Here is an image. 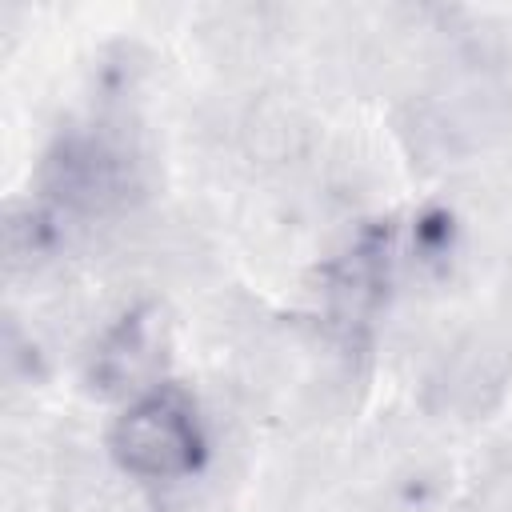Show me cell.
Segmentation results:
<instances>
[{
	"mask_svg": "<svg viewBox=\"0 0 512 512\" xmlns=\"http://www.w3.org/2000/svg\"><path fill=\"white\" fill-rule=\"evenodd\" d=\"M152 364H156V344H152L144 320L132 316L128 324H120V328L104 340V348L96 352L92 376H96L108 392H120V388H140L144 376L152 372Z\"/></svg>",
	"mask_w": 512,
	"mask_h": 512,
	"instance_id": "3",
	"label": "cell"
},
{
	"mask_svg": "<svg viewBox=\"0 0 512 512\" xmlns=\"http://www.w3.org/2000/svg\"><path fill=\"white\" fill-rule=\"evenodd\" d=\"M44 192L68 216H80V220L108 216L132 200L136 160L120 140L104 132L68 136L56 144V152L44 164Z\"/></svg>",
	"mask_w": 512,
	"mask_h": 512,
	"instance_id": "2",
	"label": "cell"
},
{
	"mask_svg": "<svg viewBox=\"0 0 512 512\" xmlns=\"http://www.w3.org/2000/svg\"><path fill=\"white\" fill-rule=\"evenodd\" d=\"M200 448L204 440L192 404L168 388L136 396L112 428V456L140 480L188 476L200 460Z\"/></svg>",
	"mask_w": 512,
	"mask_h": 512,
	"instance_id": "1",
	"label": "cell"
}]
</instances>
